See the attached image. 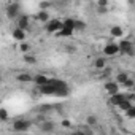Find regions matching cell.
Instances as JSON below:
<instances>
[{
	"instance_id": "1",
	"label": "cell",
	"mask_w": 135,
	"mask_h": 135,
	"mask_svg": "<svg viewBox=\"0 0 135 135\" xmlns=\"http://www.w3.org/2000/svg\"><path fill=\"white\" fill-rule=\"evenodd\" d=\"M30 126H32V122L27 121V119H16L13 122V130L18 132V133H26L30 129Z\"/></svg>"
},
{
	"instance_id": "2",
	"label": "cell",
	"mask_w": 135,
	"mask_h": 135,
	"mask_svg": "<svg viewBox=\"0 0 135 135\" xmlns=\"http://www.w3.org/2000/svg\"><path fill=\"white\" fill-rule=\"evenodd\" d=\"M62 27H64V21H60V19H51V21L45 26L46 32H49V33H59Z\"/></svg>"
},
{
	"instance_id": "3",
	"label": "cell",
	"mask_w": 135,
	"mask_h": 135,
	"mask_svg": "<svg viewBox=\"0 0 135 135\" xmlns=\"http://www.w3.org/2000/svg\"><path fill=\"white\" fill-rule=\"evenodd\" d=\"M118 45H119L121 54H129V56H133L135 54V48H133V43L130 40H121Z\"/></svg>"
},
{
	"instance_id": "4",
	"label": "cell",
	"mask_w": 135,
	"mask_h": 135,
	"mask_svg": "<svg viewBox=\"0 0 135 135\" xmlns=\"http://www.w3.org/2000/svg\"><path fill=\"white\" fill-rule=\"evenodd\" d=\"M103 57H113V56H118V54H121V51H119V45L118 43H108V45H105L103 46Z\"/></svg>"
},
{
	"instance_id": "5",
	"label": "cell",
	"mask_w": 135,
	"mask_h": 135,
	"mask_svg": "<svg viewBox=\"0 0 135 135\" xmlns=\"http://www.w3.org/2000/svg\"><path fill=\"white\" fill-rule=\"evenodd\" d=\"M19 11H21V7H19V3H10L8 7H7V16L10 18V19H13V18H19Z\"/></svg>"
},
{
	"instance_id": "6",
	"label": "cell",
	"mask_w": 135,
	"mask_h": 135,
	"mask_svg": "<svg viewBox=\"0 0 135 135\" xmlns=\"http://www.w3.org/2000/svg\"><path fill=\"white\" fill-rule=\"evenodd\" d=\"M33 83H35L38 88H41V86L49 84V83H51V78H49V76H46V75L38 73V75H35V76H33Z\"/></svg>"
},
{
	"instance_id": "7",
	"label": "cell",
	"mask_w": 135,
	"mask_h": 135,
	"mask_svg": "<svg viewBox=\"0 0 135 135\" xmlns=\"http://www.w3.org/2000/svg\"><path fill=\"white\" fill-rule=\"evenodd\" d=\"M129 97L126 95V94H121V92H118V94H114V95H111L110 97V103L111 105H116V107H119L122 102H126Z\"/></svg>"
},
{
	"instance_id": "8",
	"label": "cell",
	"mask_w": 135,
	"mask_h": 135,
	"mask_svg": "<svg viewBox=\"0 0 135 135\" xmlns=\"http://www.w3.org/2000/svg\"><path fill=\"white\" fill-rule=\"evenodd\" d=\"M38 92H40V94H43V95H56V94H57V89L49 83V84H46V86L38 88Z\"/></svg>"
},
{
	"instance_id": "9",
	"label": "cell",
	"mask_w": 135,
	"mask_h": 135,
	"mask_svg": "<svg viewBox=\"0 0 135 135\" xmlns=\"http://www.w3.org/2000/svg\"><path fill=\"white\" fill-rule=\"evenodd\" d=\"M105 89H107V92L110 94V97L111 95H114V94H118L119 91V84L116 83V81H108V83H105Z\"/></svg>"
},
{
	"instance_id": "10",
	"label": "cell",
	"mask_w": 135,
	"mask_h": 135,
	"mask_svg": "<svg viewBox=\"0 0 135 135\" xmlns=\"http://www.w3.org/2000/svg\"><path fill=\"white\" fill-rule=\"evenodd\" d=\"M94 69L103 72V70L107 69V59H105V57H97V59L94 60Z\"/></svg>"
},
{
	"instance_id": "11",
	"label": "cell",
	"mask_w": 135,
	"mask_h": 135,
	"mask_svg": "<svg viewBox=\"0 0 135 135\" xmlns=\"http://www.w3.org/2000/svg\"><path fill=\"white\" fill-rule=\"evenodd\" d=\"M13 38L22 43V41L26 40V30H22V29H19V27H15V29H13Z\"/></svg>"
},
{
	"instance_id": "12",
	"label": "cell",
	"mask_w": 135,
	"mask_h": 135,
	"mask_svg": "<svg viewBox=\"0 0 135 135\" xmlns=\"http://www.w3.org/2000/svg\"><path fill=\"white\" fill-rule=\"evenodd\" d=\"M37 21H38V22H43V24L46 26V24L51 21V16H49L48 11H38V13H37Z\"/></svg>"
},
{
	"instance_id": "13",
	"label": "cell",
	"mask_w": 135,
	"mask_h": 135,
	"mask_svg": "<svg viewBox=\"0 0 135 135\" xmlns=\"http://www.w3.org/2000/svg\"><path fill=\"white\" fill-rule=\"evenodd\" d=\"M16 27H19V29H22V30H27V27H29V18L26 16V15H21L19 18H18V26Z\"/></svg>"
},
{
	"instance_id": "14",
	"label": "cell",
	"mask_w": 135,
	"mask_h": 135,
	"mask_svg": "<svg viewBox=\"0 0 135 135\" xmlns=\"http://www.w3.org/2000/svg\"><path fill=\"white\" fill-rule=\"evenodd\" d=\"M73 135H94V133L89 126H80V129H76L73 132Z\"/></svg>"
},
{
	"instance_id": "15",
	"label": "cell",
	"mask_w": 135,
	"mask_h": 135,
	"mask_svg": "<svg viewBox=\"0 0 135 135\" xmlns=\"http://www.w3.org/2000/svg\"><path fill=\"white\" fill-rule=\"evenodd\" d=\"M110 35H111L113 38H121V37L124 35V30H122V27H119V26H113V27L110 29Z\"/></svg>"
},
{
	"instance_id": "16",
	"label": "cell",
	"mask_w": 135,
	"mask_h": 135,
	"mask_svg": "<svg viewBox=\"0 0 135 135\" xmlns=\"http://www.w3.org/2000/svg\"><path fill=\"white\" fill-rule=\"evenodd\" d=\"M54 127H56V124L52 122V121H45V122H41L40 124V129H41V132H52L54 130Z\"/></svg>"
},
{
	"instance_id": "17",
	"label": "cell",
	"mask_w": 135,
	"mask_h": 135,
	"mask_svg": "<svg viewBox=\"0 0 135 135\" xmlns=\"http://www.w3.org/2000/svg\"><path fill=\"white\" fill-rule=\"evenodd\" d=\"M73 33H75V30H73V29H70V27H65V26H64V27L60 29V32H59L57 35H59V37H64V38H65V37H72Z\"/></svg>"
},
{
	"instance_id": "18",
	"label": "cell",
	"mask_w": 135,
	"mask_h": 135,
	"mask_svg": "<svg viewBox=\"0 0 135 135\" xmlns=\"http://www.w3.org/2000/svg\"><path fill=\"white\" fill-rule=\"evenodd\" d=\"M16 80L21 81V83H29V81H33V76H32L30 73H19V75L16 76Z\"/></svg>"
},
{
	"instance_id": "19",
	"label": "cell",
	"mask_w": 135,
	"mask_h": 135,
	"mask_svg": "<svg viewBox=\"0 0 135 135\" xmlns=\"http://www.w3.org/2000/svg\"><path fill=\"white\" fill-rule=\"evenodd\" d=\"M97 122H99V119H97L95 114H88V116H86V126H89V127H95Z\"/></svg>"
},
{
	"instance_id": "20",
	"label": "cell",
	"mask_w": 135,
	"mask_h": 135,
	"mask_svg": "<svg viewBox=\"0 0 135 135\" xmlns=\"http://www.w3.org/2000/svg\"><path fill=\"white\" fill-rule=\"evenodd\" d=\"M127 80H129V75L124 73V72H119V73L116 75V83H118V84H124Z\"/></svg>"
},
{
	"instance_id": "21",
	"label": "cell",
	"mask_w": 135,
	"mask_h": 135,
	"mask_svg": "<svg viewBox=\"0 0 135 135\" xmlns=\"http://www.w3.org/2000/svg\"><path fill=\"white\" fill-rule=\"evenodd\" d=\"M75 18H67V19H64V26L65 27H70V29H73L75 30Z\"/></svg>"
},
{
	"instance_id": "22",
	"label": "cell",
	"mask_w": 135,
	"mask_h": 135,
	"mask_svg": "<svg viewBox=\"0 0 135 135\" xmlns=\"http://www.w3.org/2000/svg\"><path fill=\"white\" fill-rule=\"evenodd\" d=\"M18 49H19L21 52H24V56H26V54H29V51H30V45H29V43H24V41H22V43H21V45L18 46Z\"/></svg>"
},
{
	"instance_id": "23",
	"label": "cell",
	"mask_w": 135,
	"mask_h": 135,
	"mask_svg": "<svg viewBox=\"0 0 135 135\" xmlns=\"http://www.w3.org/2000/svg\"><path fill=\"white\" fill-rule=\"evenodd\" d=\"M84 29H86V22L81 19H76L75 21V30H84Z\"/></svg>"
},
{
	"instance_id": "24",
	"label": "cell",
	"mask_w": 135,
	"mask_h": 135,
	"mask_svg": "<svg viewBox=\"0 0 135 135\" xmlns=\"http://www.w3.org/2000/svg\"><path fill=\"white\" fill-rule=\"evenodd\" d=\"M119 108H121V110H122L124 113H126L127 110H130V108H132V103H130V99H127L126 102H122V103L119 105Z\"/></svg>"
},
{
	"instance_id": "25",
	"label": "cell",
	"mask_w": 135,
	"mask_h": 135,
	"mask_svg": "<svg viewBox=\"0 0 135 135\" xmlns=\"http://www.w3.org/2000/svg\"><path fill=\"white\" fill-rule=\"evenodd\" d=\"M24 60H26L27 64H35V62H37V57H35V56H30V54H26V56H24Z\"/></svg>"
},
{
	"instance_id": "26",
	"label": "cell",
	"mask_w": 135,
	"mask_h": 135,
	"mask_svg": "<svg viewBox=\"0 0 135 135\" xmlns=\"http://www.w3.org/2000/svg\"><path fill=\"white\" fill-rule=\"evenodd\" d=\"M122 86H124V88H127V89H133V88H135V83H133V80H130V78H129Z\"/></svg>"
},
{
	"instance_id": "27",
	"label": "cell",
	"mask_w": 135,
	"mask_h": 135,
	"mask_svg": "<svg viewBox=\"0 0 135 135\" xmlns=\"http://www.w3.org/2000/svg\"><path fill=\"white\" fill-rule=\"evenodd\" d=\"M0 118H2V121H7V119H8V111H7L5 108L0 110Z\"/></svg>"
},
{
	"instance_id": "28",
	"label": "cell",
	"mask_w": 135,
	"mask_h": 135,
	"mask_svg": "<svg viewBox=\"0 0 135 135\" xmlns=\"http://www.w3.org/2000/svg\"><path fill=\"white\" fill-rule=\"evenodd\" d=\"M126 116L127 118H135V107H132L130 110H127L126 111Z\"/></svg>"
},
{
	"instance_id": "29",
	"label": "cell",
	"mask_w": 135,
	"mask_h": 135,
	"mask_svg": "<svg viewBox=\"0 0 135 135\" xmlns=\"http://www.w3.org/2000/svg\"><path fill=\"white\" fill-rule=\"evenodd\" d=\"M51 7V3H48V2H41L40 3V8H41V11H46L45 8H49Z\"/></svg>"
},
{
	"instance_id": "30",
	"label": "cell",
	"mask_w": 135,
	"mask_h": 135,
	"mask_svg": "<svg viewBox=\"0 0 135 135\" xmlns=\"http://www.w3.org/2000/svg\"><path fill=\"white\" fill-rule=\"evenodd\" d=\"M97 5H99V8H105V7L108 5V2H107V0H99Z\"/></svg>"
},
{
	"instance_id": "31",
	"label": "cell",
	"mask_w": 135,
	"mask_h": 135,
	"mask_svg": "<svg viewBox=\"0 0 135 135\" xmlns=\"http://www.w3.org/2000/svg\"><path fill=\"white\" fill-rule=\"evenodd\" d=\"M62 126H65V127H70V121H67V119H65V121H62Z\"/></svg>"
}]
</instances>
